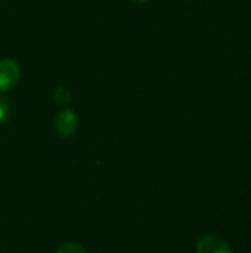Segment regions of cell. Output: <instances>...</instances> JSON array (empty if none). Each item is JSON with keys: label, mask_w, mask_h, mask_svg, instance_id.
<instances>
[{"label": "cell", "mask_w": 251, "mask_h": 253, "mask_svg": "<svg viewBox=\"0 0 251 253\" xmlns=\"http://www.w3.org/2000/svg\"><path fill=\"white\" fill-rule=\"evenodd\" d=\"M21 80V68L13 59H0V92H10Z\"/></svg>", "instance_id": "cell-1"}, {"label": "cell", "mask_w": 251, "mask_h": 253, "mask_svg": "<svg viewBox=\"0 0 251 253\" xmlns=\"http://www.w3.org/2000/svg\"><path fill=\"white\" fill-rule=\"evenodd\" d=\"M53 130L61 138H70L77 132L78 127V117L72 110H64L58 113L52 122Z\"/></svg>", "instance_id": "cell-2"}, {"label": "cell", "mask_w": 251, "mask_h": 253, "mask_svg": "<svg viewBox=\"0 0 251 253\" xmlns=\"http://www.w3.org/2000/svg\"><path fill=\"white\" fill-rule=\"evenodd\" d=\"M195 249H197V253H234L232 248L225 239L215 236V234L203 236L197 242Z\"/></svg>", "instance_id": "cell-3"}, {"label": "cell", "mask_w": 251, "mask_h": 253, "mask_svg": "<svg viewBox=\"0 0 251 253\" xmlns=\"http://www.w3.org/2000/svg\"><path fill=\"white\" fill-rule=\"evenodd\" d=\"M53 102L59 107H67L71 102V92L65 86H58L53 90Z\"/></svg>", "instance_id": "cell-4"}, {"label": "cell", "mask_w": 251, "mask_h": 253, "mask_svg": "<svg viewBox=\"0 0 251 253\" xmlns=\"http://www.w3.org/2000/svg\"><path fill=\"white\" fill-rule=\"evenodd\" d=\"M12 114V104L7 98L0 96V125L6 123Z\"/></svg>", "instance_id": "cell-5"}, {"label": "cell", "mask_w": 251, "mask_h": 253, "mask_svg": "<svg viewBox=\"0 0 251 253\" xmlns=\"http://www.w3.org/2000/svg\"><path fill=\"white\" fill-rule=\"evenodd\" d=\"M55 253H87L86 249L80 245V243H75V242H68V243H64L61 245L56 252Z\"/></svg>", "instance_id": "cell-6"}, {"label": "cell", "mask_w": 251, "mask_h": 253, "mask_svg": "<svg viewBox=\"0 0 251 253\" xmlns=\"http://www.w3.org/2000/svg\"><path fill=\"white\" fill-rule=\"evenodd\" d=\"M129 1H132V3H145L148 0H129Z\"/></svg>", "instance_id": "cell-7"}]
</instances>
